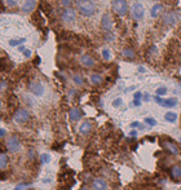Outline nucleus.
Returning a JSON list of instances; mask_svg holds the SVG:
<instances>
[{"mask_svg": "<svg viewBox=\"0 0 181 190\" xmlns=\"http://www.w3.org/2000/svg\"><path fill=\"white\" fill-rule=\"evenodd\" d=\"M76 9L79 10L80 14L85 17H91L96 12V4L93 0H78L76 2Z\"/></svg>", "mask_w": 181, "mask_h": 190, "instance_id": "nucleus-1", "label": "nucleus"}, {"mask_svg": "<svg viewBox=\"0 0 181 190\" xmlns=\"http://www.w3.org/2000/svg\"><path fill=\"white\" fill-rule=\"evenodd\" d=\"M111 8L118 16H125L128 13L129 7L125 0H111Z\"/></svg>", "mask_w": 181, "mask_h": 190, "instance_id": "nucleus-2", "label": "nucleus"}, {"mask_svg": "<svg viewBox=\"0 0 181 190\" xmlns=\"http://www.w3.org/2000/svg\"><path fill=\"white\" fill-rule=\"evenodd\" d=\"M161 145H162L163 150H166L167 153L172 154V155H179L181 153L180 146L177 144H175L173 141H171V140H162L161 141Z\"/></svg>", "mask_w": 181, "mask_h": 190, "instance_id": "nucleus-3", "label": "nucleus"}, {"mask_svg": "<svg viewBox=\"0 0 181 190\" xmlns=\"http://www.w3.org/2000/svg\"><path fill=\"white\" fill-rule=\"evenodd\" d=\"M129 10H131V16H132L133 20L140 21V20L144 18L145 8H144V5H142L141 3H133Z\"/></svg>", "mask_w": 181, "mask_h": 190, "instance_id": "nucleus-4", "label": "nucleus"}, {"mask_svg": "<svg viewBox=\"0 0 181 190\" xmlns=\"http://www.w3.org/2000/svg\"><path fill=\"white\" fill-rule=\"evenodd\" d=\"M29 91H30L34 96H36V97H42L43 95H44V92H45L44 85H43L40 81H36V80L30 81V84H29Z\"/></svg>", "mask_w": 181, "mask_h": 190, "instance_id": "nucleus-5", "label": "nucleus"}, {"mask_svg": "<svg viewBox=\"0 0 181 190\" xmlns=\"http://www.w3.org/2000/svg\"><path fill=\"white\" fill-rule=\"evenodd\" d=\"M13 119H14L16 123H18V124H25V123L30 119V113L27 111L26 109H18V110L14 113Z\"/></svg>", "mask_w": 181, "mask_h": 190, "instance_id": "nucleus-6", "label": "nucleus"}, {"mask_svg": "<svg viewBox=\"0 0 181 190\" xmlns=\"http://www.w3.org/2000/svg\"><path fill=\"white\" fill-rule=\"evenodd\" d=\"M7 149L10 153H18L21 150V141L17 136H12L7 140Z\"/></svg>", "mask_w": 181, "mask_h": 190, "instance_id": "nucleus-7", "label": "nucleus"}, {"mask_svg": "<svg viewBox=\"0 0 181 190\" xmlns=\"http://www.w3.org/2000/svg\"><path fill=\"white\" fill-rule=\"evenodd\" d=\"M61 18L63 20V22H66V23H73L74 21L76 20V12H75V9H73L71 7L65 8V9L62 10V13H61Z\"/></svg>", "mask_w": 181, "mask_h": 190, "instance_id": "nucleus-8", "label": "nucleus"}, {"mask_svg": "<svg viewBox=\"0 0 181 190\" xmlns=\"http://www.w3.org/2000/svg\"><path fill=\"white\" fill-rule=\"evenodd\" d=\"M177 20H179V13L175 12V10L167 12L166 14L163 16V18H162L164 26H173L175 23L177 22Z\"/></svg>", "mask_w": 181, "mask_h": 190, "instance_id": "nucleus-9", "label": "nucleus"}, {"mask_svg": "<svg viewBox=\"0 0 181 190\" xmlns=\"http://www.w3.org/2000/svg\"><path fill=\"white\" fill-rule=\"evenodd\" d=\"M101 27H102V30H105L106 32L113 31V21L110 18V16L106 13L102 14V17H101Z\"/></svg>", "mask_w": 181, "mask_h": 190, "instance_id": "nucleus-10", "label": "nucleus"}, {"mask_svg": "<svg viewBox=\"0 0 181 190\" xmlns=\"http://www.w3.org/2000/svg\"><path fill=\"white\" fill-rule=\"evenodd\" d=\"M80 63L81 66L85 67V69H91L96 65V59L93 58L91 54H83V56L80 57Z\"/></svg>", "mask_w": 181, "mask_h": 190, "instance_id": "nucleus-11", "label": "nucleus"}, {"mask_svg": "<svg viewBox=\"0 0 181 190\" xmlns=\"http://www.w3.org/2000/svg\"><path fill=\"white\" fill-rule=\"evenodd\" d=\"M92 188L95 190H107L109 185H107L105 178L96 177V178H93V181H92Z\"/></svg>", "mask_w": 181, "mask_h": 190, "instance_id": "nucleus-12", "label": "nucleus"}, {"mask_svg": "<svg viewBox=\"0 0 181 190\" xmlns=\"http://www.w3.org/2000/svg\"><path fill=\"white\" fill-rule=\"evenodd\" d=\"M155 102L158 105L164 106V107H173L177 105V100L176 99H167V100H162L161 96H157L155 97Z\"/></svg>", "mask_w": 181, "mask_h": 190, "instance_id": "nucleus-13", "label": "nucleus"}, {"mask_svg": "<svg viewBox=\"0 0 181 190\" xmlns=\"http://www.w3.org/2000/svg\"><path fill=\"white\" fill-rule=\"evenodd\" d=\"M169 176L172 180L180 181L181 180V164H173L169 168Z\"/></svg>", "mask_w": 181, "mask_h": 190, "instance_id": "nucleus-14", "label": "nucleus"}, {"mask_svg": "<svg viewBox=\"0 0 181 190\" xmlns=\"http://www.w3.org/2000/svg\"><path fill=\"white\" fill-rule=\"evenodd\" d=\"M35 8H36V0H26L22 4V7H21L24 13H32Z\"/></svg>", "mask_w": 181, "mask_h": 190, "instance_id": "nucleus-15", "label": "nucleus"}, {"mask_svg": "<svg viewBox=\"0 0 181 190\" xmlns=\"http://www.w3.org/2000/svg\"><path fill=\"white\" fill-rule=\"evenodd\" d=\"M92 129H93V126H92V123L89 120H85L80 124V127H79V132L80 134H83V136H87V134H89L92 132Z\"/></svg>", "mask_w": 181, "mask_h": 190, "instance_id": "nucleus-16", "label": "nucleus"}, {"mask_svg": "<svg viewBox=\"0 0 181 190\" xmlns=\"http://www.w3.org/2000/svg\"><path fill=\"white\" fill-rule=\"evenodd\" d=\"M163 5L162 4H154V5H153V7H151V9H150V14H151V17L153 18H158L159 17V16H161L162 13H163Z\"/></svg>", "mask_w": 181, "mask_h": 190, "instance_id": "nucleus-17", "label": "nucleus"}, {"mask_svg": "<svg viewBox=\"0 0 181 190\" xmlns=\"http://www.w3.org/2000/svg\"><path fill=\"white\" fill-rule=\"evenodd\" d=\"M69 118H70V120H73V122L79 120V119L81 118V111H80V109L73 107V109H71V110L69 111Z\"/></svg>", "mask_w": 181, "mask_h": 190, "instance_id": "nucleus-18", "label": "nucleus"}, {"mask_svg": "<svg viewBox=\"0 0 181 190\" xmlns=\"http://www.w3.org/2000/svg\"><path fill=\"white\" fill-rule=\"evenodd\" d=\"M89 79H91V83L93 85H101L103 83V77H102L101 74H97V73L92 74Z\"/></svg>", "mask_w": 181, "mask_h": 190, "instance_id": "nucleus-19", "label": "nucleus"}, {"mask_svg": "<svg viewBox=\"0 0 181 190\" xmlns=\"http://www.w3.org/2000/svg\"><path fill=\"white\" fill-rule=\"evenodd\" d=\"M122 54H123V57L127 58V59H133L136 57V53L132 48H124L122 51Z\"/></svg>", "mask_w": 181, "mask_h": 190, "instance_id": "nucleus-20", "label": "nucleus"}, {"mask_svg": "<svg viewBox=\"0 0 181 190\" xmlns=\"http://www.w3.org/2000/svg\"><path fill=\"white\" fill-rule=\"evenodd\" d=\"M73 81H74L75 85L81 87V85L84 84V78L81 77L80 74H75V75H73Z\"/></svg>", "mask_w": 181, "mask_h": 190, "instance_id": "nucleus-21", "label": "nucleus"}, {"mask_svg": "<svg viewBox=\"0 0 181 190\" xmlns=\"http://www.w3.org/2000/svg\"><path fill=\"white\" fill-rule=\"evenodd\" d=\"M164 118H166V120L169 122V123H175L177 120V114L176 113H172V111H168L166 115H164Z\"/></svg>", "mask_w": 181, "mask_h": 190, "instance_id": "nucleus-22", "label": "nucleus"}, {"mask_svg": "<svg viewBox=\"0 0 181 190\" xmlns=\"http://www.w3.org/2000/svg\"><path fill=\"white\" fill-rule=\"evenodd\" d=\"M25 41H26L25 38H18V39H12V40H9V45H10V47H20L21 44H24Z\"/></svg>", "mask_w": 181, "mask_h": 190, "instance_id": "nucleus-23", "label": "nucleus"}, {"mask_svg": "<svg viewBox=\"0 0 181 190\" xmlns=\"http://www.w3.org/2000/svg\"><path fill=\"white\" fill-rule=\"evenodd\" d=\"M8 155L7 154H0V170H3V168L7 167L8 164Z\"/></svg>", "mask_w": 181, "mask_h": 190, "instance_id": "nucleus-24", "label": "nucleus"}, {"mask_svg": "<svg viewBox=\"0 0 181 190\" xmlns=\"http://www.w3.org/2000/svg\"><path fill=\"white\" fill-rule=\"evenodd\" d=\"M102 58L105 59V61H109V59H111V52L109 48H103L102 49Z\"/></svg>", "mask_w": 181, "mask_h": 190, "instance_id": "nucleus-25", "label": "nucleus"}, {"mask_svg": "<svg viewBox=\"0 0 181 190\" xmlns=\"http://www.w3.org/2000/svg\"><path fill=\"white\" fill-rule=\"evenodd\" d=\"M40 162L42 163H49L51 162V155L49 154H42L40 155Z\"/></svg>", "mask_w": 181, "mask_h": 190, "instance_id": "nucleus-26", "label": "nucleus"}, {"mask_svg": "<svg viewBox=\"0 0 181 190\" xmlns=\"http://www.w3.org/2000/svg\"><path fill=\"white\" fill-rule=\"evenodd\" d=\"M145 123L147 124V126H150V127L157 126V120H155V119H153V118H145Z\"/></svg>", "mask_w": 181, "mask_h": 190, "instance_id": "nucleus-27", "label": "nucleus"}, {"mask_svg": "<svg viewBox=\"0 0 181 190\" xmlns=\"http://www.w3.org/2000/svg\"><path fill=\"white\" fill-rule=\"evenodd\" d=\"M167 93V88H164V87H159L157 89V96H164Z\"/></svg>", "mask_w": 181, "mask_h": 190, "instance_id": "nucleus-28", "label": "nucleus"}, {"mask_svg": "<svg viewBox=\"0 0 181 190\" xmlns=\"http://www.w3.org/2000/svg\"><path fill=\"white\" fill-rule=\"evenodd\" d=\"M73 2H74V0H61V4L63 5L65 8H69V7H71Z\"/></svg>", "mask_w": 181, "mask_h": 190, "instance_id": "nucleus-29", "label": "nucleus"}, {"mask_svg": "<svg viewBox=\"0 0 181 190\" xmlns=\"http://www.w3.org/2000/svg\"><path fill=\"white\" fill-rule=\"evenodd\" d=\"M122 102H123L122 99H117V100L113 101V106H114V107H119L120 105H122Z\"/></svg>", "mask_w": 181, "mask_h": 190, "instance_id": "nucleus-30", "label": "nucleus"}, {"mask_svg": "<svg viewBox=\"0 0 181 190\" xmlns=\"http://www.w3.org/2000/svg\"><path fill=\"white\" fill-rule=\"evenodd\" d=\"M105 39H106V41H113L114 40V35L111 34V32H106Z\"/></svg>", "mask_w": 181, "mask_h": 190, "instance_id": "nucleus-31", "label": "nucleus"}, {"mask_svg": "<svg viewBox=\"0 0 181 190\" xmlns=\"http://www.w3.org/2000/svg\"><path fill=\"white\" fill-rule=\"evenodd\" d=\"M5 2H7L8 7H14V5L18 3V0H5Z\"/></svg>", "mask_w": 181, "mask_h": 190, "instance_id": "nucleus-32", "label": "nucleus"}, {"mask_svg": "<svg viewBox=\"0 0 181 190\" xmlns=\"http://www.w3.org/2000/svg\"><path fill=\"white\" fill-rule=\"evenodd\" d=\"M27 185H26V184H20V185H17V186H16L13 190H25V188H26Z\"/></svg>", "mask_w": 181, "mask_h": 190, "instance_id": "nucleus-33", "label": "nucleus"}, {"mask_svg": "<svg viewBox=\"0 0 181 190\" xmlns=\"http://www.w3.org/2000/svg\"><path fill=\"white\" fill-rule=\"evenodd\" d=\"M131 127L132 128H141V124L139 122H133L132 124H131Z\"/></svg>", "mask_w": 181, "mask_h": 190, "instance_id": "nucleus-34", "label": "nucleus"}, {"mask_svg": "<svg viewBox=\"0 0 181 190\" xmlns=\"http://www.w3.org/2000/svg\"><path fill=\"white\" fill-rule=\"evenodd\" d=\"M141 97H142L141 92H136V93H135V100H141Z\"/></svg>", "mask_w": 181, "mask_h": 190, "instance_id": "nucleus-35", "label": "nucleus"}, {"mask_svg": "<svg viewBox=\"0 0 181 190\" xmlns=\"http://www.w3.org/2000/svg\"><path fill=\"white\" fill-rule=\"evenodd\" d=\"M22 53L25 54V57H30V56H31V51H30V49H25Z\"/></svg>", "mask_w": 181, "mask_h": 190, "instance_id": "nucleus-36", "label": "nucleus"}, {"mask_svg": "<svg viewBox=\"0 0 181 190\" xmlns=\"http://www.w3.org/2000/svg\"><path fill=\"white\" fill-rule=\"evenodd\" d=\"M5 133H7V131H5L4 128H0V137H4Z\"/></svg>", "mask_w": 181, "mask_h": 190, "instance_id": "nucleus-37", "label": "nucleus"}, {"mask_svg": "<svg viewBox=\"0 0 181 190\" xmlns=\"http://www.w3.org/2000/svg\"><path fill=\"white\" fill-rule=\"evenodd\" d=\"M133 105L135 106H141V100H135L133 101Z\"/></svg>", "mask_w": 181, "mask_h": 190, "instance_id": "nucleus-38", "label": "nucleus"}, {"mask_svg": "<svg viewBox=\"0 0 181 190\" xmlns=\"http://www.w3.org/2000/svg\"><path fill=\"white\" fill-rule=\"evenodd\" d=\"M132 137H135V136H137V131H131V133H129Z\"/></svg>", "mask_w": 181, "mask_h": 190, "instance_id": "nucleus-39", "label": "nucleus"}, {"mask_svg": "<svg viewBox=\"0 0 181 190\" xmlns=\"http://www.w3.org/2000/svg\"><path fill=\"white\" fill-rule=\"evenodd\" d=\"M144 100H145V101H149V100H150V96H149V95H145V96H144Z\"/></svg>", "mask_w": 181, "mask_h": 190, "instance_id": "nucleus-40", "label": "nucleus"}, {"mask_svg": "<svg viewBox=\"0 0 181 190\" xmlns=\"http://www.w3.org/2000/svg\"><path fill=\"white\" fill-rule=\"evenodd\" d=\"M18 51H20V52H24V51H25V48L20 45V47H18Z\"/></svg>", "mask_w": 181, "mask_h": 190, "instance_id": "nucleus-41", "label": "nucleus"}, {"mask_svg": "<svg viewBox=\"0 0 181 190\" xmlns=\"http://www.w3.org/2000/svg\"><path fill=\"white\" fill-rule=\"evenodd\" d=\"M139 71L140 73H145V69L144 67H139Z\"/></svg>", "mask_w": 181, "mask_h": 190, "instance_id": "nucleus-42", "label": "nucleus"}, {"mask_svg": "<svg viewBox=\"0 0 181 190\" xmlns=\"http://www.w3.org/2000/svg\"><path fill=\"white\" fill-rule=\"evenodd\" d=\"M80 190H88V188H87V186H83V188H80Z\"/></svg>", "mask_w": 181, "mask_h": 190, "instance_id": "nucleus-43", "label": "nucleus"}, {"mask_svg": "<svg viewBox=\"0 0 181 190\" xmlns=\"http://www.w3.org/2000/svg\"><path fill=\"white\" fill-rule=\"evenodd\" d=\"M0 109H2V101H0Z\"/></svg>", "mask_w": 181, "mask_h": 190, "instance_id": "nucleus-44", "label": "nucleus"}]
</instances>
